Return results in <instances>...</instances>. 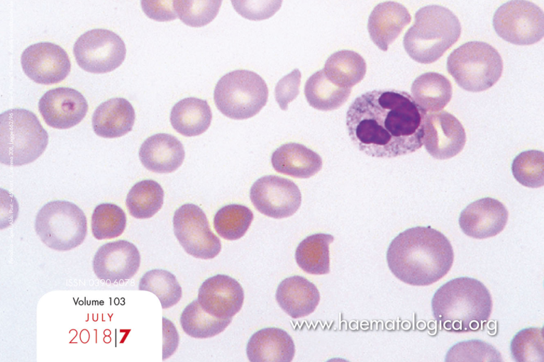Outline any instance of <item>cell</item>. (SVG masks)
<instances>
[{
  "label": "cell",
  "instance_id": "obj_12",
  "mask_svg": "<svg viewBox=\"0 0 544 362\" xmlns=\"http://www.w3.org/2000/svg\"><path fill=\"white\" fill-rule=\"evenodd\" d=\"M250 198L259 212L277 219L294 215L301 203L299 187L292 181L274 175L258 179L250 188Z\"/></svg>",
  "mask_w": 544,
  "mask_h": 362
},
{
  "label": "cell",
  "instance_id": "obj_28",
  "mask_svg": "<svg viewBox=\"0 0 544 362\" xmlns=\"http://www.w3.org/2000/svg\"><path fill=\"white\" fill-rule=\"evenodd\" d=\"M350 88L339 86L326 75L323 69L313 73L306 81L304 94L309 104L319 111H333L348 98Z\"/></svg>",
  "mask_w": 544,
  "mask_h": 362
},
{
  "label": "cell",
  "instance_id": "obj_5",
  "mask_svg": "<svg viewBox=\"0 0 544 362\" xmlns=\"http://www.w3.org/2000/svg\"><path fill=\"white\" fill-rule=\"evenodd\" d=\"M48 135L37 116L23 108H13L0 115V162L22 166L37 159L45 150Z\"/></svg>",
  "mask_w": 544,
  "mask_h": 362
},
{
  "label": "cell",
  "instance_id": "obj_37",
  "mask_svg": "<svg viewBox=\"0 0 544 362\" xmlns=\"http://www.w3.org/2000/svg\"><path fill=\"white\" fill-rule=\"evenodd\" d=\"M223 0H174L175 11L185 25L199 28L211 23L218 13Z\"/></svg>",
  "mask_w": 544,
  "mask_h": 362
},
{
  "label": "cell",
  "instance_id": "obj_7",
  "mask_svg": "<svg viewBox=\"0 0 544 362\" xmlns=\"http://www.w3.org/2000/svg\"><path fill=\"white\" fill-rule=\"evenodd\" d=\"M268 88L257 73L238 69L223 75L217 82L213 98L224 115L243 120L255 115L265 106Z\"/></svg>",
  "mask_w": 544,
  "mask_h": 362
},
{
  "label": "cell",
  "instance_id": "obj_38",
  "mask_svg": "<svg viewBox=\"0 0 544 362\" xmlns=\"http://www.w3.org/2000/svg\"><path fill=\"white\" fill-rule=\"evenodd\" d=\"M501 353L491 344L480 340H469L453 346L445 361H501Z\"/></svg>",
  "mask_w": 544,
  "mask_h": 362
},
{
  "label": "cell",
  "instance_id": "obj_27",
  "mask_svg": "<svg viewBox=\"0 0 544 362\" xmlns=\"http://www.w3.org/2000/svg\"><path fill=\"white\" fill-rule=\"evenodd\" d=\"M323 70L327 77L335 84L351 88L363 79L367 64L364 58L357 52L342 50L328 57Z\"/></svg>",
  "mask_w": 544,
  "mask_h": 362
},
{
  "label": "cell",
  "instance_id": "obj_18",
  "mask_svg": "<svg viewBox=\"0 0 544 362\" xmlns=\"http://www.w3.org/2000/svg\"><path fill=\"white\" fill-rule=\"evenodd\" d=\"M509 213L499 200L490 197L470 203L460 213L459 225L467 236L475 239L494 237L505 227Z\"/></svg>",
  "mask_w": 544,
  "mask_h": 362
},
{
  "label": "cell",
  "instance_id": "obj_34",
  "mask_svg": "<svg viewBox=\"0 0 544 362\" xmlns=\"http://www.w3.org/2000/svg\"><path fill=\"white\" fill-rule=\"evenodd\" d=\"M126 216L121 208L113 203H101L91 215V232L99 240L119 237L125 230Z\"/></svg>",
  "mask_w": 544,
  "mask_h": 362
},
{
  "label": "cell",
  "instance_id": "obj_23",
  "mask_svg": "<svg viewBox=\"0 0 544 362\" xmlns=\"http://www.w3.org/2000/svg\"><path fill=\"white\" fill-rule=\"evenodd\" d=\"M135 118L134 108L128 100L111 98L101 103L94 111L92 127L100 137H118L132 130Z\"/></svg>",
  "mask_w": 544,
  "mask_h": 362
},
{
  "label": "cell",
  "instance_id": "obj_29",
  "mask_svg": "<svg viewBox=\"0 0 544 362\" xmlns=\"http://www.w3.org/2000/svg\"><path fill=\"white\" fill-rule=\"evenodd\" d=\"M334 239L333 235L317 233L303 239L296 247L295 259L298 266L305 272L322 275L330 271L329 244Z\"/></svg>",
  "mask_w": 544,
  "mask_h": 362
},
{
  "label": "cell",
  "instance_id": "obj_33",
  "mask_svg": "<svg viewBox=\"0 0 544 362\" xmlns=\"http://www.w3.org/2000/svg\"><path fill=\"white\" fill-rule=\"evenodd\" d=\"M138 290L155 294L158 298L162 309L176 305L182 294V288L174 275L162 269L147 271L140 279Z\"/></svg>",
  "mask_w": 544,
  "mask_h": 362
},
{
  "label": "cell",
  "instance_id": "obj_30",
  "mask_svg": "<svg viewBox=\"0 0 544 362\" xmlns=\"http://www.w3.org/2000/svg\"><path fill=\"white\" fill-rule=\"evenodd\" d=\"M164 191L153 180H143L136 183L129 191L126 204L131 215L138 219L152 217L163 204Z\"/></svg>",
  "mask_w": 544,
  "mask_h": 362
},
{
  "label": "cell",
  "instance_id": "obj_22",
  "mask_svg": "<svg viewBox=\"0 0 544 362\" xmlns=\"http://www.w3.org/2000/svg\"><path fill=\"white\" fill-rule=\"evenodd\" d=\"M275 296L280 307L294 319L312 313L320 300L316 286L300 276L284 279L278 285Z\"/></svg>",
  "mask_w": 544,
  "mask_h": 362
},
{
  "label": "cell",
  "instance_id": "obj_2",
  "mask_svg": "<svg viewBox=\"0 0 544 362\" xmlns=\"http://www.w3.org/2000/svg\"><path fill=\"white\" fill-rule=\"evenodd\" d=\"M389 270L405 283L424 286L445 276L451 268L454 251L448 239L430 226L400 232L387 251Z\"/></svg>",
  "mask_w": 544,
  "mask_h": 362
},
{
  "label": "cell",
  "instance_id": "obj_16",
  "mask_svg": "<svg viewBox=\"0 0 544 362\" xmlns=\"http://www.w3.org/2000/svg\"><path fill=\"white\" fill-rule=\"evenodd\" d=\"M38 109L47 125L57 129H67L83 120L88 111V104L78 91L58 87L42 96Z\"/></svg>",
  "mask_w": 544,
  "mask_h": 362
},
{
  "label": "cell",
  "instance_id": "obj_11",
  "mask_svg": "<svg viewBox=\"0 0 544 362\" xmlns=\"http://www.w3.org/2000/svg\"><path fill=\"white\" fill-rule=\"evenodd\" d=\"M173 227L183 249L195 258L213 259L221 250L220 239L211 231L204 212L196 205L187 203L176 210Z\"/></svg>",
  "mask_w": 544,
  "mask_h": 362
},
{
  "label": "cell",
  "instance_id": "obj_8",
  "mask_svg": "<svg viewBox=\"0 0 544 362\" xmlns=\"http://www.w3.org/2000/svg\"><path fill=\"white\" fill-rule=\"evenodd\" d=\"M35 230L40 240L56 251H68L79 246L87 233L84 212L74 203L54 200L44 205L35 220Z\"/></svg>",
  "mask_w": 544,
  "mask_h": 362
},
{
  "label": "cell",
  "instance_id": "obj_14",
  "mask_svg": "<svg viewBox=\"0 0 544 362\" xmlns=\"http://www.w3.org/2000/svg\"><path fill=\"white\" fill-rule=\"evenodd\" d=\"M465 142V129L453 115L445 111L426 114L423 145L433 158H452L462 150Z\"/></svg>",
  "mask_w": 544,
  "mask_h": 362
},
{
  "label": "cell",
  "instance_id": "obj_26",
  "mask_svg": "<svg viewBox=\"0 0 544 362\" xmlns=\"http://www.w3.org/2000/svg\"><path fill=\"white\" fill-rule=\"evenodd\" d=\"M411 91L416 103L426 112L443 110L450 102L453 88L450 81L437 72H426L413 81Z\"/></svg>",
  "mask_w": 544,
  "mask_h": 362
},
{
  "label": "cell",
  "instance_id": "obj_31",
  "mask_svg": "<svg viewBox=\"0 0 544 362\" xmlns=\"http://www.w3.org/2000/svg\"><path fill=\"white\" fill-rule=\"evenodd\" d=\"M232 318L220 319L204 311L197 300L189 303L183 310L180 323L184 332L197 339L212 337L223 332Z\"/></svg>",
  "mask_w": 544,
  "mask_h": 362
},
{
  "label": "cell",
  "instance_id": "obj_21",
  "mask_svg": "<svg viewBox=\"0 0 544 362\" xmlns=\"http://www.w3.org/2000/svg\"><path fill=\"white\" fill-rule=\"evenodd\" d=\"M246 353L252 362H289L294 356L295 346L292 337L285 331L267 327L251 336Z\"/></svg>",
  "mask_w": 544,
  "mask_h": 362
},
{
  "label": "cell",
  "instance_id": "obj_4",
  "mask_svg": "<svg viewBox=\"0 0 544 362\" xmlns=\"http://www.w3.org/2000/svg\"><path fill=\"white\" fill-rule=\"evenodd\" d=\"M460 34V21L450 10L428 5L416 12L414 23L406 32L403 45L412 60L431 64L440 59Z\"/></svg>",
  "mask_w": 544,
  "mask_h": 362
},
{
  "label": "cell",
  "instance_id": "obj_40",
  "mask_svg": "<svg viewBox=\"0 0 544 362\" xmlns=\"http://www.w3.org/2000/svg\"><path fill=\"white\" fill-rule=\"evenodd\" d=\"M301 77L300 71L298 69H294L277 82L274 89V96L276 101L282 110L286 111L289 103L294 100L298 96Z\"/></svg>",
  "mask_w": 544,
  "mask_h": 362
},
{
  "label": "cell",
  "instance_id": "obj_9",
  "mask_svg": "<svg viewBox=\"0 0 544 362\" xmlns=\"http://www.w3.org/2000/svg\"><path fill=\"white\" fill-rule=\"evenodd\" d=\"M492 23L496 34L514 45H533L543 38V12L529 1L506 2L495 11Z\"/></svg>",
  "mask_w": 544,
  "mask_h": 362
},
{
  "label": "cell",
  "instance_id": "obj_24",
  "mask_svg": "<svg viewBox=\"0 0 544 362\" xmlns=\"http://www.w3.org/2000/svg\"><path fill=\"white\" fill-rule=\"evenodd\" d=\"M271 162L278 173L295 178L307 179L321 169L318 154L304 145L289 142L282 145L272 154Z\"/></svg>",
  "mask_w": 544,
  "mask_h": 362
},
{
  "label": "cell",
  "instance_id": "obj_20",
  "mask_svg": "<svg viewBox=\"0 0 544 362\" xmlns=\"http://www.w3.org/2000/svg\"><path fill=\"white\" fill-rule=\"evenodd\" d=\"M185 156L184 147L174 136L157 133L147 138L139 149V158L148 170L170 173L182 164Z\"/></svg>",
  "mask_w": 544,
  "mask_h": 362
},
{
  "label": "cell",
  "instance_id": "obj_25",
  "mask_svg": "<svg viewBox=\"0 0 544 362\" xmlns=\"http://www.w3.org/2000/svg\"><path fill=\"white\" fill-rule=\"evenodd\" d=\"M211 119L212 113L207 101L194 97L179 101L170 112L172 126L187 137L204 132L210 126Z\"/></svg>",
  "mask_w": 544,
  "mask_h": 362
},
{
  "label": "cell",
  "instance_id": "obj_3",
  "mask_svg": "<svg viewBox=\"0 0 544 362\" xmlns=\"http://www.w3.org/2000/svg\"><path fill=\"white\" fill-rule=\"evenodd\" d=\"M492 299L487 287L469 277L452 279L441 285L431 300L433 317L448 332L477 331L489 318Z\"/></svg>",
  "mask_w": 544,
  "mask_h": 362
},
{
  "label": "cell",
  "instance_id": "obj_41",
  "mask_svg": "<svg viewBox=\"0 0 544 362\" xmlns=\"http://www.w3.org/2000/svg\"><path fill=\"white\" fill-rule=\"evenodd\" d=\"M174 0H140L144 13L150 18L160 22L170 21L178 18Z\"/></svg>",
  "mask_w": 544,
  "mask_h": 362
},
{
  "label": "cell",
  "instance_id": "obj_19",
  "mask_svg": "<svg viewBox=\"0 0 544 362\" xmlns=\"http://www.w3.org/2000/svg\"><path fill=\"white\" fill-rule=\"evenodd\" d=\"M411 21V14L401 4L392 1L379 3L368 18L370 37L378 48L387 51Z\"/></svg>",
  "mask_w": 544,
  "mask_h": 362
},
{
  "label": "cell",
  "instance_id": "obj_36",
  "mask_svg": "<svg viewBox=\"0 0 544 362\" xmlns=\"http://www.w3.org/2000/svg\"><path fill=\"white\" fill-rule=\"evenodd\" d=\"M511 353L518 362H543V328L528 327L518 332L511 341Z\"/></svg>",
  "mask_w": 544,
  "mask_h": 362
},
{
  "label": "cell",
  "instance_id": "obj_32",
  "mask_svg": "<svg viewBox=\"0 0 544 362\" xmlns=\"http://www.w3.org/2000/svg\"><path fill=\"white\" fill-rule=\"evenodd\" d=\"M253 220V213L248 207L230 204L220 208L213 218L214 228L218 234L228 240L241 238Z\"/></svg>",
  "mask_w": 544,
  "mask_h": 362
},
{
  "label": "cell",
  "instance_id": "obj_15",
  "mask_svg": "<svg viewBox=\"0 0 544 362\" xmlns=\"http://www.w3.org/2000/svg\"><path fill=\"white\" fill-rule=\"evenodd\" d=\"M140 256L137 247L126 240L107 242L95 253L92 266L96 277L109 283L131 279L138 271Z\"/></svg>",
  "mask_w": 544,
  "mask_h": 362
},
{
  "label": "cell",
  "instance_id": "obj_13",
  "mask_svg": "<svg viewBox=\"0 0 544 362\" xmlns=\"http://www.w3.org/2000/svg\"><path fill=\"white\" fill-rule=\"evenodd\" d=\"M21 62L24 73L34 82L53 84L64 80L71 69L68 55L60 46L41 42L23 52Z\"/></svg>",
  "mask_w": 544,
  "mask_h": 362
},
{
  "label": "cell",
  "instance_id": "obj_39",
  "mask_svg": "<svg viewBox=\"0 0 544 362\" xmlns=\"http://www.w3.org/2000/svg\"><path fill=\"white\" fill-rule=\"evenodd\" d=\"M283 0H231L234 10L250 21H262L274 16Z\"/></svg>",
  "mask_w": 544,
  "mask_h": 362
},
{
  "label": "cell",
  "instance_id": "obj_6",
  "mask_svg": "<svg viewBox=\"0 0 544 362\" xmlns=\"http://www.w3.org/2000/svg\"><path fill=\"white\" fill-rule=\"evenodd\" d=\"M446 67L460 87L471 92H480L498 81L503 72V60L499 52L489 44L470 41L449 55Z\"/></svg>",
  "mask_w": 544,
  "mask_h": 362
},
{
  "label": "cell",
  "instance_id": "obj_17",
  "mask_svg": "<svg viewBox=\"0 0 544 362\" xmlns=\"http://www.w3.org/2000/svg\"><path fill=\"white\" fill-rule=\"evenodd\" d=\"M197 300L211 315L220 319L232 318L242 307L244 292L235 279L218 274L201 285Z\"/></svg>",
  "mask_w": 544,
  "mask_h": 362
},
{
  "label": "cell",
  "instance_id": "obj_42",
  "mask_svg": "<svg viewBox=\"0 0 544 362\" xmlns=\"http://www.w3.org/2000/svg\"><path fill=\"white\" fill-rule=\"evenodd\" d=\"M18 205L14 197L11 196L6 198L4 204L1 201V229L6 228L11 225L18 217Z\"/></svg>",
  "mask_w": 544,
  "mask_h": 362
},
{
  "label": "cell",
  "instance_id": "obj_35",
  "mask_svg": "<svg viewBox=\"0 0 544 362\" xmlns=\"http://www.w3.org/2000/svg\"><path fill=\"white\" fill-rule=\"evenodd\" d=\"M516 180L528 188H539L544 183V154L539 150H526L518 154L511 164Z\"/></svg>",
  "mask_w": 544,
  "mask_h": 362
},
{
  "label": "cell",
  "instance_id": "obj_10",
  "mask_svg": "<svg viewBox=\"0 0 544 362\" xmlns=\"http://www.w3.org/2000/svg\"><path fill=\"white\" fill-rule=\"evenodd\" d=\"M73 53L82 69L102 74L113 71L123 63L126 49L119 35L109 30L96 28L87 31L76 40Z\"/></svg>",
  "mask_w": 544,
  "mask_h": 362
},
{
  "label": "cell",
  "instance_id": "obj_1",
  "mask_svg": "<svg viewBox=\"0 0 544 362\" xmlns=\"http://www.w3.org/2000/svg\"><path fill=\"white\" fill-rule=\"evenodd\" d=\"M426 112L406 91L372 90L357 97L346 114L352 142L375 157H395L423 145Z\"/></svg>",
  "mask_w": 544,
  "mask_h": 362
}]
</instances>
